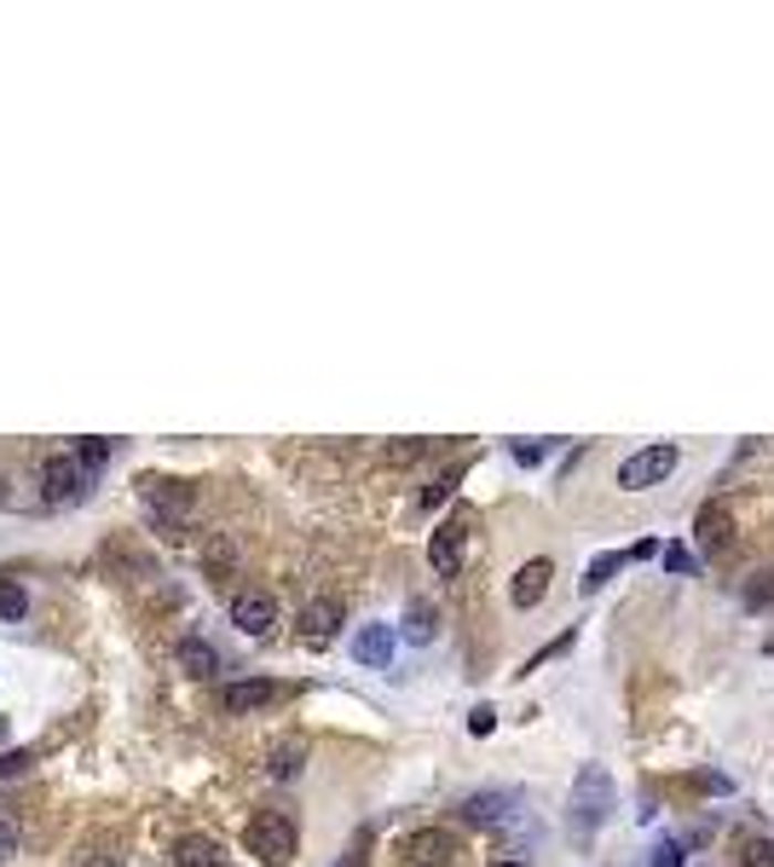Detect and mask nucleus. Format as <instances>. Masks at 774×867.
Segmentation results:
<instances>
[{"label": "nucleus", "mask_w": 774, "mask_h": 867, "mask_svg": "<svg viewBox=\"0 0 774 867\" xmlns=\"http://www.w3.org/2000/svg\"><path fill=\"white\" fill-rule=\"evenodd\" d=\"M618 809V786L607 775V763H584L573 775V793H566V833H573V845H589Z\"/></svg>", "instance_id": "1"}, {"label": "nucleus", "mask_w": 774, "mask_h": 867, "mask_svg": "<svg viewBox=\"0 0 774 867\" xmlns=\"http://www.w3.org/2000/svg\"><path fill=\"white\" fill-rule=\"evenodd\" d=\"M243 845L266 867H283V861L301 856V827H295V815H283V809H254L249 827H243Z\"/></svg>", "instance_id": "2"}, {"label": "nucleus", "mask_w": 774, "mask_h": 867, "mask_svg": "<svg viewBox=\"0 0 774 867\" xmlns=\"http://www.w3.org/2000/svg\"><path fill=\"white\" fill-rule=\"evenodd\" d=\"M677 463H682V451L670 446V440H653V446H641V451H630L625 463H618V487H625V492H648V487H659V480L677 474Z\"/></svg>", "instance_id": "3"}, {"label": "nucleus", "mask_w": 774, "mask_h": 867, "mask_svg": "<svg viewBox=\"0 0 774 867\" xmlns=\"http://www.w3.org/2000/svg\"><path fill=\"white\" fill-rule=\"evenodd\" d=\"M93 469L82 463L75 451H59V457H46V469H41V492H46V503L53 509H64V503H82L87 492H93Z\"/></svg>", "instance_id": "4"}, {"label": "nucleus", "mask_w": 774, "mask_h": 867, "mask_svg": "<svg viewBox=\"0 0 774 867\" xmlns=\"http://www.w3.org/2000/svg\"><path fill=\"white\" fill-rule=\"evenodd\" d=\"M278 700H290V688L272 682V677H249V682H226L220 688V706L231 711V718H249V711H266Z\"/></svg>", "instance_id": "5"}, {"label": "nucleus", "mask_w": 774, "mask_h": 867, "mask_svg": "<svg viewBox=\"0 0 774 867\" xmlns=\"http://www.w3.org/2000/svg\"><path fill=\"white\" fill-rule=\"evenodd\" d=\"M399 856H405V867H446V861L457 856V833H446V827H417V833L399 838Z\"/></svg>", "instance_id": "6"}, {"label": "nucleus", "mask_w": 774, "mask_h": 867, "mask_svg": "<svg viewBox=\"0 0 774 867\" xmlns=\"http://www.w3.org/2000/svg\"><path fill=\"white\" fill-rule=\"evenodd\" d=\"M693 544H700V555H705V561L734 550V515H729V509H722L717 498L700 509V515H693Z\"/></svg>", "instance_id": "7"}, {"label": "nucleus", "mask_w": 774, "mask_h": 867, "mask_svg": "<svg viewBox=\"0 0 774 867\" xmlns=\"http://www.w3.org/2000/svg\"><path fill=\"white\" fill-rule=\"evenodd\" d=\"M394 654H399V630L394 625L376 619V625H358L353 630V659H358V666L387 671V666H394Z\"/></svg>", "instance_id": "8"}, {"label": "nucleus", "mask_w": 774, "mask_h": 867, "mask_svg": "<svg viewBox=\"0 0 774 867\" xmlns=\"http://www.w3.org/2000/svg\"><path fill=\"white\" fill-rule=\"evenodd\" d=\"M231 625L261 643V636H272V625H278V602L266 591H238L231 596Z\"/></svg>", "instance_id": "9"}, {"label": "nucleus", "mask_w": 774, "mask_h": 867, "mask_svg": "<svg viewBox=\"0 0 774 867\" xmlns=\"http://www.w3.org/2000/svg\"><path fill=\"white\" fill-rule=\"evenodd\" d=\"M462 550H469V526H462V521L433 526V539H428V567L440 573V578H457V573H462Z\"/></svg>", "instance_id": "10"}, {"label": "nucleus", "mask_w": 774, "mask_h": 867, "mask_svg": "<svg viewBox=\"0 0 774 867\" xmlns=\"http://www.w3.org/2000/svg\"><path fill=\"white\" fill-rule=\"evenodd\" d=\"M550 578H555V561H550V555H532L526 567L514 573V584H509V602L521 607V614H532V607L550 596Z\"/></svg>", "instance_id": "11"}, {"label": "nucleus", "mask_w": 774, "mask_h": 867, "mask_svg": "<svg viewBox=\"0 0 774 867\" xmlns=\"http://www.w3.org/2000/svg\"><path fill=\"white\" fill-rule=\"evenodd\" d=\"M174 666L186 677H197V682H209V677H220V648L202 643V636H186V643L174 648Z\"/></svg>", "instance_id": "12"}, {"label": "nucleus", "mask_w": 774, "mask_h": 867, "mask_svg": "<svg viewBox=\"0 0 774 867\" xmlns=\"http://www.w3.org/2000/svg\"><path fill=\"white\" fill-rule=\"evenodd\" d=\"M139 492H145V503H150V509L163 503L174 521H186V515H191V492H186V480H157V474H145V480H139Z\"/></svg>", "instance_id": "13"}, {"label": "nucleus", "mask_w": 774, "mask_h": 867, "mask_svg": "<svg viewBox=\"0 0 774 867\" xmlns=\"http://www.w3.org/2000/svg\"><path fill=\"white\" fill-rule=\"evenodd\" d=\"M174 867H226L220 838H209V833H186V838L174 845Z\"/></svg>", "instance_id": "14"}, {"label": "nucleus", "mask_w": 774, "mask_h": 867, "mask_svg": "<svg viewBox=\"0 0 774 867\" xmlns=\"http://www.w3.org/2000/svg\"><path fill=\"white\" fill-rule=\"evenodd\" d=\"M335 625H342V602L318 596V602H306V607H301V636H306V643H330Z\"/></svg>", "instance_id": "15"}, {"label": "nucleus", "mask_w": 774, "mask_h": 867, "mask_svg": "<svg viewBox=\"0 0 774 867\" xmlns=\"http://www.w3.org/2000/svg\"><path fill=\"white\" fill-rule=\"evenodd\" d=\"M301 770H306V741H278L266 752V775L272 781H295Z\"/></svg>", "instance_id": "16"}, {"label": "nucleus", "mask_w": 774, "mask_h": 867, "mask_svg": "<svg viewBox=\"0 0 774 867\" xmlns=\"http://www.w3.org/2000/svg\"><path fill=\"white\" fill-rule=\"evenodd\" d=\"M433 636H440V614H433V607H428V602L417 596V602L405 607V643H417V648H428Z\"/></svg>", "instance_id": "17"}, {"label": "nucleus", "mask_w": 774, "mask_h": 867, "mask_svg": "<svg viewBox=\"0 0 774 867\" xmlns=\"http://www.w3.org/2000/svg\"><path fill=\"white\" fill-rule=\"evenodd\" d=\"M625 567H630V550H602L596 561H589V573H584V584H578V591H584V596H596L602 584H607L613 573H625Z\"/></svg>", "instance_id": "18"}, {"label": "nucleus", "mask_w": 774, "mask_h": 867, "mask_svg": "<svg viewBox=\"0 0 774 867\" xmlns=\"http://www.w3.org/2000/svg\"><path fill=\"white\" fill-rule=\"evenodd\" d=\"M509 815V793H474L469 804H462V822H474V827H492Z\"/></svg>", "instance_id": "19"}, {"label": "nucleus", "mask_w": 774, "mask_h": 867, "mask_svg": "<svg viewBox=\"0 0 774 867\" xmlns=\"http://www.w3.org/2000/svg\"><path fill=\"white\" fill-rule=\"evenodd\" d=\"M23 614H30V596H23V584H18V578H0V625H18Z\"/></svg>", "instance_id": "20"}, {"label": "nucleus", "mask_w": 774, "mask_h": 867, "mask_svg": "<svg viewBox=\"0 0 774 867\" xmlns=\"http://www.w3.org/2000/svg\"><path fill=\"white\" fill-rule=\"evenodd\" d=\"M688 781L700 786L705 798H734V775H722V770H693Z\"/></svg>", "instance_id": "21"}, {"label": "nucleus", "mask_w": 774, "mask_h": 867, "mask_svg": "<svg viewBox=\"0 0 774 867\" xmlns=\"http://www.w3.org/2000/svg\"><path fill=\"white\" fill-rule=\"evenodd\" d=\"M665 573H670V578H688V573H700V555H693L688 544H665Z\"/></svg>", "instance_id": "22"}, {"label": "nucleus", "mask_w": 774, "mask_h": 867, "mask_svg": "<svg viewBox=\"0 0 774 867\" xmlns=\"http://www.w3.org/2000/svg\"><path fill=\"white\" fill-rule=\"evenodd\" d=\"M462 474H469V463H451V469H446V474H440V480H433V487L422 492V509H433V503H446V498L457 492V480H462Z\"/></svg>", "instance_id": "23"}, {"label": "nucleus", "mask_w": 774, "mask_h": 867, "mask_svg": "<svg viewBox=\"0 0 774 867\" xmlns=\"http://www.w3.org/2000/svg\"><path fill=\"white\" fill-rule=\"evenodd\" d=\"M573 643H578V636H573V630H561V636H555V643H544V648H537V654L526 659V666H521V677H532L537 666H550V659H561V654H566V648H573Z\"/></svg>", "instance_id": "24"}, {"label": "nucleus", "mask_w": 774, "mask_h": 867, "mask_svg": "<svg viewBox=\"0 0 774 867\" xmlns=\"http://www.w3.org/2000/svg\"><path fill=\"white\" fill-rule=\"evenodd\" d=\"M75 457H82V463L98 474V469H105L111 457H116V440H98V433H87V440H82V451H75Z\"/></svg>", "instance_id": "25"}, {"label": "nucleus", "mask_w": 774, "mask_h": 867, "mask_svg": "<svg viewBox=\"0 0 774 867\" xmlns=\"http://www.w3.org/2000/svg\"><path fill=\"white\" fill-rule=\"evenodd\" d=\"M509 457H514L521 469H537V463L550 457V440H509Z\"/></svg>", "instance_id": "26"}, {"label": "nucleus", "mask_w": 774, "mask_h": 867, "mask_svg": "<svg viewBox=\"0 0 774 867\" xmlns=\"http://www.w3.org/2000/svg\"><path fill=\"white\" fill-rule=\"evenodd\" d=\"M75 867H127V861H122V850H116V845H105V838H93V845L82 850V861H75Z\"/></svg>", "instance_id": "27"}, {"label": "nucleus", "mask_w": 774, "mask_h": 867, "mask_svg": "<svg viewBox=\"0 0 774 867\" xmlns=\"http://www.w3.org/2000/svg\"><path fill=\"white\" fill-rule=\"evenodd\" d=\"M740 867H774V838H745V845H740Z\"/></svg>", "instance_id": "28"}, {"label": "nucleus", "mask_w": 774, "mask_h": 867, "mask_svg": "<svg viewBox=\"0 0 774 867\" xmlns=\"http://www.w3.org/2000/svg\"><path fill=\"white\" fill-rule=\"evenodd\" d=\"M682 861H688V845H682V838H659L648 867H682Z\"/></svg>", "instance_id": "29"}, {"label": "nucleus", "mask_w": 774, "mask_h": 867, "mask_svg": "<svg viewBox=\"0 0 774 867\" xmlns=\"http://www.w3.org/2000/svg\"><path fill=\"white\" fill-rule=\"evenodd\" d=\"M745 607H774V567L745 584Z\"/></svg>", "instance_id": "30"}, {"label": "nucleus", "mask_w": 774, "mask_h": 867, "mask_svg": "<svg viewBox=\"0 0 774 867\" xmlns=\"http://www.w3.org/2000/svg\"><path fill=\"white\" fill-rule=\"evenodd\" d=\"M30 763H35V752H30V746H18V752H0V781H12V775H30Z\"/></svg>", "instance_id": "31"}, {"label": "nucleus", "mask_w": 774, "mask_h": 867, "mask_svg": "<svg viewBox=\"0 0 774 867\" xmlns=\"http://www.w3.org/2000/svg\"><path fill=\"white\" fill-rule=\"evenodd\" d=\"M492 729H498V711H492V706H474V711H469V734L480 741V734H492Z\"/></svg>", "instance_id": "32"}, {"label": "nucleus", "mask_w": 774, "mask_h": 867, "mask_svg": "<svg viewBox=\"0 0 774 867\" xmlns=\"http://www.w3.org/2000/svg\"><path fill=\"white\" fill-rule=\"evenodd\" d=\"M12 856H18V833L0 822V861H12Z\"/></svg>", "instance_id": "33"}, {"label": "nucleus", "mask_w": 774, "mask_h": 867, "mask_svg": "<svg viewBox=\"0 0 774 867\" xmlns=\"http://www.w3.org/2000/svg\"><path fill=\"white\" fill-rule=\"evenodd\" d=\"M653 555H665L653 539H641V544H630V561H653Z\"/></svg>", "instance_id": "34"}, {"label": "nucleus", "mask_w": 774, "mask_h": 867, "mask_svg": "<svg viewBox=\"0 0 774 867\" xmlns=\"http://www.w3.org/2000/svg\"><path fill=\"white\" fill-rule=\"evenodd\" d=\"M492 867H526V861H514V856H503V861H492Z\"/></svg>", "instance_id": "35"}, {"label": "nucleus", "mask_w": 774, "mask_h": 867, "mask_svg": "<svg viewBox=\"0 0 774 867\" xmlns=\"http://www.w3.org/2000/svg\"><path fill=\"white\" fill-rule=\"evenodd\" d=\"M768 654H774V636H768Z\"/></svg>", "instance_id": "36"}, {"label": "nucleus", "mask_w": 774, "mask_h": 867, "mask_svg": "<svg viewBox=\"0 0 774 867\" xmlns=\"http://www.w3.org/2000/svg\"><path fill=\"white\" fill-rule=\"evenodd\" d=\"M0 734H7V723H0Z\"/></svg>", "instance_id": "37"}, {"label": "nucleus", "mask_w": 774, "mask_h": 867, "mask_svg": "<svg viewBox=\"0 0 774 867\" xmlns=\"http://www.w3.org/2000/svg\"><path fill=\"white\" fill-rule=\"evenodd\" d=\"M342 867H353V861H342Z\"/></svg>", "instance_id": "38"}]
</instances>
